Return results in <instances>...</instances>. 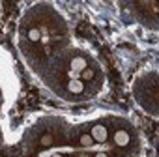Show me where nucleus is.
<instances>
[{"instance_id": "nucleus-11", "label": "nucleus", "mask_w": 159, "mask_h": 157, "mask_svg": "<svg viewBox=\"0 0 159 157\" xmlns=\"http://www.w3.org/2000/svg\"><path fill=\"white\" fill-rule=\"evenodd\" d=\"M81 157H88V155H86V153H83V155H81Z\"/></svg>"}, {"instance_id": "nucleus-8", "label": "nucleus", "mask_w": 159, "mask_h": 157, "mask_svg": "<svg viewBox=\"0 0 159 157\" xmlns=\"http://www.w3.org/2000/svg\"><path fill=\"white\" fill-rule=\"evenodd\" d=\"M92 140H94V138H92L90 135H83V137H81V144H83V146H92Z\"/></svg>"}, {"instance_id": "nucleus-1", "label": "nucleus", "mask_w": 159, "mask_h": 157, "mask_svg": "<svg viewBox=\"0 0 159 157\" xmlns=\"http://www.w3.org/2000/svg\"><path fill=\"white\" fill-rule=\"evenodd\" d=\"M94 140H98V142H105L107 140V137H109V131H107V127L105 125H94L92 127V135H90Z\"/></svg>"}, {"instance_id": "nucleus-2", "label": "nucleus", "mask_w": 159, "mask_h": 157, "mask_svg": "<svg viewBox=\"0 0 159 157\" xmlns=\"http://www.w3.org/2000/svg\"><path fill=\"white\" fill-rule=\"evenodd\" d=\"M114 144L116 146H127L129 144V133L125 131V129H118L116 133H114Z\"/></svg>"}, {"instance_id": "nucleus-9", "label": "nucleus", "mask_w": 159, "mask_h": 157, "mask_svg": "<svg viewBox=\"0 0 159 157\" xmlns=\"http://www.w3.org/2000/svg\"><path fill=\"white\" fill-rule=\"evenodd\" d=\"M96 157H109V155H107V153H98Z\"/></svg>"}, {"instance_id": "nucleus-10", "label": "nucleus", "mask_w": 159, "mask_h": 157, "mask_svg": "<svg viewBox=\"0 0 159 157\" xmlns=\"http://www.w3.org/2000/svg\"><path fill=\"white\" fill-rule=\"evenodd\" d=\"M52 157H62V155H58V153H56V155H52Z\"/></svg>"}, {"instance_id": "nucleus-7", "label": "nucleus", "mask_w": 159, "mask_h": 157, "mask_svg": "<svg viewBox=\"0 0 159 157\" xmlns=\"http://www.w3.org/2000/svg\"><path fill=\"white\" fill-rule=\"evenodd\" d=\"M94 75H96L94 69H88V67H86V69L83 71V78H84V81H90V78H94Z\"/></svg>"}, {"instance_id": "nucleus-3", "label": "nucleus", "mask_w": 159, "mask_h": 157, "mask_svg": "<svg viewBox=\"0 0 159 157\" xmlns=\"http://www.w3.org/2000/svg\"><path fill=\"white\" fill-rule=\"evenodd\" d=\"M71 69L73 71H84L86 69V60L83 56H75L71 60Z\"/></svg>"}, {"instance_id": "nucleus-5", "label": "nucleus", "mask_w": 159, "mask_h": 157, "mask_svg": "<svg viewBox=\"0 0 159 157\" xmlns=\"http://www.w3.org/2000/svg\"><path fill=\"white\" fill-rule=\"evenodd\" d=\"M28 39H30V41H38V39H41L39 30H38V28H30V30H28Z\"/></svg>"}, {"instance_id": "nucleus-6", "label": "nucleus", "mask_w": 159, "mask_h": 157, "mask_svg": "<svg viewBox=\"0 0 159 157\" xmlns=\"http://www.w3.org/2000/svg\"><path fill=\"white\" fill-rule=\"evenodd\" d=\"M51 144H52V135L45 133V135L41 137V146H45V148H47V146H51Z\"/></svg>"}, {"instance_id": "nucleus-4", "label": "nucleus", "mask_w": 159, "mask_h": 157, "mask_svg": "<svg viewBox=\"0 0 159 157\" xmlns=\"http://www.w3.org/2000/svg\"><path fill=\"white\" fill-rule=\"evenodd\" d=\"M67 90L71 94H81L84 90V84H83V81H69L67 83Z\"/></svg>"}]
</instances>
